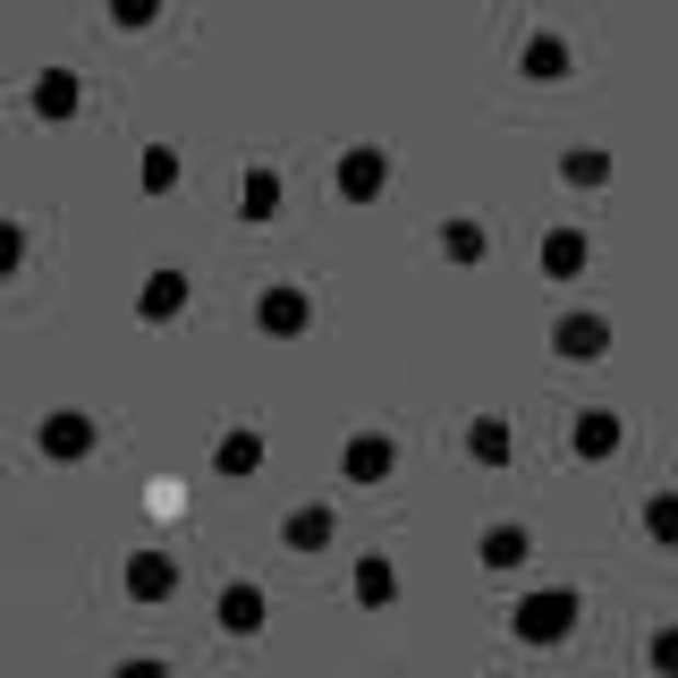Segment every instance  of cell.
<instances>
[{"instance_id": "obj_1", "label": "cell", "mask_w": 678, "mask_h": 678, "mask_svg": "<svg viewBox=\"0 0 678 678\" xmlns=\"http://www.w3.org/2000/svg\"><path fill=\"white\" fill-rule=\"evenodd\" d=\"M43 450H51V458H85V450H94V424H85V416H51V424H43Z\"/></svg>"}, {"instance_id": "obj_5", "label": "cell", "mask_w": 678, "mask_h": 678, "mask_svg": "<svg viewBox=\"0 0 678 678\" xmlns=\"http://www.w3.org/2000/svg\"><path fill=\"white\" fill-rule=\"evenodd\" d=\"M229 628H238V636H246V628H255V619H263V594H255V585H229Z\"/></svg>"}, {"instance_id": "obj_8", "label": "cell", "mask_w": 678, "mask_h": 678, "mask_svg": "<svg viewBox=\"0 0 678 678\" xmlns=\"http://www.w3.org/2000/svg\"><path fill=\"white\" fill-rule=\"evenodd\" d=\"M272 204H280V179H263V170H255V179H246V212H272Z\"/></svg>"}, {"instance_id": "obj_6", "label": "cell", "mask_w": 678, "mask_h": 678, "mask_svg": "<svg viewBox=\"0 0 678 678\" xmlns=\"http://www.w3.org/2000/svg\"><path fill=\"white\" fill-rule=\"evenodd\" d=\"M179 297H187V280H179V272H162V280H153V289H145V314H170V306H179Z\"/></svg>"}, {"instance_id": "obj_2", "label": "cell", "mask_w": 678, "mask_h": 678, "mask_svg": "<svg viewBox=\"0 0 678 678\" xmlns=\"http://www.w3.org/2000/svg\"><path fill=\"white\" fill-rule=\"evenodd\" d=\"M128 585H136V594H170V560H162V551H136Z\"/></svg>"}, {"instance_id": "obj_10", "label": "cell", "mask_w": 678, "mask_h": 678, "mask_svg": "<svg viewBox=\"0 0 678 678\" xmlns=\"http://www.w3.org/2000/svg\"><path fill=\"white\" fill-rule=\"evenodd\" d=\"M119 678H170L162 662H119Z\"/></svg>"}, {"instance_id": "obj_4", "label": "cell", "mask_w": 678, "mask_h": 678, "mask_svg": "<svg viewBox=\"0 0 678 678\" xmlns=\"http://www.w3.org/2000/svg\"><path fill=\"white\" fill-rule=\"evenodd\" d=\"M551 628H568V594H543V602H526V636H551Z\"/></svg>"}, {"instance_id": "obj_3", "label": "cell", "mask_w": 678, "mask_h": 678, "mask_svg": "<svg viewBox=\"0 0 678 678\" xmlns=\"http://www.w3.org/2000/svg\"><path fill=\"white\" fill-rule=\"evenodd\" d=\"M34 111H51V119H60V111H77V77H60V68H51V77L34 85Z\"/></svg>"}, {"instance_id": "obj_9", "label": "cell", "mask_w": 678, "mask_h": 678, "mask_svg": "<svg viewBox=\"0 0 678 678\" xmlns=\"http://www.w3.org/2000/svg\"><path fill=\"white\" fill-rule=\"evenodd\" d=\"M18 255H26V238H18V229L0 221V280H9V272H18Z\"/></svg>"}, {"instance_id": "obj_7", "label": "cell", "mask_w": 678, "mask_h": 678, "mask_svg": "<svg viewBox=\"0 0 678 678\" xmlns=\"http://www.w3.org/2000/svg\"><path fill=\"white\" fill-rule=\"evenodd\" d=\"M263 323H272V331H297V323H306V306H297V297H263Z\"/></svg>"}]
</instances>
